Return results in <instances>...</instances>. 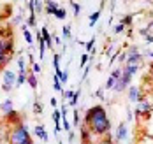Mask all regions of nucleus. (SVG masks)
<instances>
[{
    "instance_id": "de8ad7c7",
    "label": "nucleus",
    "mask_w": 153,
    "mask_h": 144,
    "mask_svg": "<svg viewBox=\"0 0 153 144\" xmlns=\"http://www.w3.org/2000/svg\"><path fill=\"white\" fill-rule=\"evenodd\" d=\"M23 144H33V141H32V139H28L27 143H23Z\"/></svg>"
},
{
    "instance_id": "5701e85b",
    "label": "nucleus",
    "mask_w": 153,
    "mask_h": 144,
    "mask_svg": "<svg viewBox=\"0 0 153 144\" xmlns=\"http://www.w3.org/2000/svg\"><path fill=\"white\" fill-rule=\"evenodd\" d=\"M65 16H67V11H65L63 7H58V11L55 13V18H56V19H65Z\"/></svg>"
},
{
    "instance_id": "aec40b11",
    "label": "nucleus",
    "mask_w": 153,
    "mask_h": 144,
    "mask_svg": "<svg viewBox=\"0 0 153 144\" xmlns=\"http://www.w3.org/2000/svg\"><path fill=\"white\" fill-rule=\"evenodd\" d=\"M25 25H27L28 28L37 25V19H35V13H30V16H28V19H27V23H25Z\"/></svg>"
},
{
    "instance_id": "2eb2a0df",
    "label": "nucleus",
    "mask_w": 153,
    "mask_h": 144,
    "mask_svg": "<svg viewBox=\"0 0 153 144\" xmlns=\"http://www.w3.org/2000/svg\"><path fill=\"white\" fill-rule=\"evenodd\" d=\"M137 97H139V88L137 86H130L128 88V100L130 102H137Z\"/></svg>"
},
{
    "instance_id": "b1692460",
    "label": "nucleus",
    "mask_w": 153,
    "mask_h": 144,
    "mask_svg": "<svg viewBox=\"0 0 153 144\" xmlns=\"http://www.w3.org/2000/svg\"><path fill=\"white\" fill-rule=\"evenodd\" d=\"M23 83H27V74H18V79H16V86L14 88H19Z\"/></svg>"
},
{
    "instance_id": "a211bd4d",
    "label": "nucleus",
    "mask_w": 153,
    "mask_h": 144,
    "mask_svg": "<svg viewBox=\"0 0 153 144\" xmlns=\"http://www.w3.org/2000/svg\"><path fill=\"white\" fill-rule=\"evenodd\" d=\"M18 67H19V72L18 74H27V62H25V58H18Z\"/></svg>"
},
{
    "instance_id": "cd10ccee",
    "label": "nucleus",
    "mask_w": 153,
    "mask_h": 144,
    "mask_svg": "<svg viewBox=\"0 0 153 144\" xmlns=\"http://www.w3.org/2000/svg\"><path fill=\"white\" fill-rule=\"evenodd\" d=\"M62 97H63V100H71L74 97V90H63Z\"/></svg>"
},
{
    "instance_id": "4c0bfd02",
    "label": "nucleus",
    "mask_w": 153,
    "mask_h": 144,
    "mask_svg": "<svg viewBox=\"0 0 153 144\" xmlns=\"http://www.w3.org/2000/svg\"><path fill=\"white\" fill-rule=\"evenodd\" d=\"M123 30H125V27H123L122 23H118V25L114 27V33H122Z\"/></svg>"
},
{
    "instance_id": "1a4fd4ad",
    "label": "nucleus",
    "mask_w": 153,
    "mask_h": 144,
    "mask_svg": "<svg viewBox=\"0 0 153 144\" xmlns=\"http://www.w3.org/2000/svg\"><path fill=\"white\" fill-rule=\"evenodd\" d=\"M0 111L4 112V114H7V112L14 111V104H13V100H11V98H7V100H4V102L0 104Z\"/></svg>"
},
{
    "instance_id": "c9c22d12",
    "label": "nucleus",
    "mask_w": 153,
    "mask_h": 144,
    "mask_svg": "<svg viewBox=\"0 0 153 144\" xmlns=\"http://www.w3.org/2000/svg\"><path fill=\"white\" fill-rule=\"evenodd\" d=\"M69 79V70H62V76H60V83H65Z\"/></svg>"
},
{
    "instance_id": "412c9836",
    "label": "nucleus",
    "mask_w": 153,
    "mask_h": 144,
    "mask_svg": "<svg viewBox=\"0 0 153 144\" xmlns=\"http://www.w3.org/2000/svg\"><path fill=\"white\" fill-rule=\"evenodd\" d=\"M100 13H102V11L99 9V11H95V13H93L92 16H90V27H95V23H97V19L100 18Z\"/></svg>"
},
{
    "instance_id": "20e7f679",
    "label": "nucleus",
    "mask_w": 153,
    "mask_h": 144,
    "mask_svg": "<svg viewBox=\"0 0 153 144\" xmlns=\"http://www.w3.org/2000/svg\"><path fill=\"white\" fill-rule=\"evenodd\" d=\"M130 81H132V74L125 72V70L122 69V78H120V81L114 84V92H116V93H122L123 90L130 84Z\"/></svg>"
},
{
    "instance_id": "f03ea898",
    "label": "nucleus",
    "mask_w": 153,
    "mask_h": 144,
    "mask_svg": "<svg viewBox=\"0 0 153 144\" xmlns=\"http://www.w3.org/2000/svg\"><path fill=\"white\" fill-rule=\"evenodd\" d=\"M30 139V132L28 128L25 127V123H19L9 130V135H7V143L9 144H23Z\"/></svg>"
},
{
    "instance_id": "bb28decb",
    "label": "nucleus",
    "mask_w": 153,
    "mask_h": 144,
    "mask_svg": "<svg viewBox=\"0 0 153 144\" xmlns=\"http://www.w3.org/2000/svg\"><path fill=\"white\" fill-rule=\"evenodd\" d=\"M62 32H63V37H65V39H72V33H71V27H69V25H63Z\"/></svg>"
},
{
    "instance_id": "49530a36",
    "label": "nucleus",
    "mask_w": 153,
    "mask_h": 144,
    "mask_svg": "<svg viewBox=\"0 0 153 144\" xmlns=\"http://www.w3.org/2000/svg\"><path fill=\"white\" fill-rule=\"evenodd\" d=\"M146 42H153V35H146Z\"/></svg>"
},
{
    "instance_id": "f8f14e48",
    "label": "nucleus",
    "mask_w": 153,
    "mask_h": 144,
    "mask_svg": "<svg viewBox=\"0 0 153 144\" xmlns=\"http://www.w3.org/2000/svg\"><path fill=\"white\" fill-rule=\"evenodd\" d=\"M141 62H143V55L141 53L132 55V56H127V65H137V67H141Z\"/></svg>"
},
{
    "instance_id": "79ce46f5",
    "label": "nucleus",
    "mask_w": 153,
    "mask_h": 144,
    "mask_svg": "<svg viewBox=\"0 0 153 144\" xmlns=\"http://www.w3.org/2000/svg\"><path fill=\"white\" fill-rule=\"evenodd\" d=\"M21 19H23V18H21V14H18V16L13 19V23H14V25H21Z\"/></svg>"
},
{
    "instance_id": "c03bdc74",
    "label": "nucleus",
    "mask_w": 153,
    "mask_h": 144,
    "mask_svg": "<svg viewBox=\"0 0 153 144\" xmlns=\"http://www.w3.org/2000/svg\"><path fill=\"white\" fill-rule=\"evenodd\" d=\"M67 139H69V143H71V141H72V139H74V132H72V130H71V132H69V134H67Z\"/></svg>"
},
{
    "instance_id": "7ed1b4c3",
    "label": "nucleus",
    "mask_w": 153,
    "mask_h": 144,
    "mask_svg": "<svg viewBox=\"0 0 153 144\" xmlns=\"http://www.w3.org/2000/svg\"><path fill=\"white\" fill-rule=\"evenodd\" d=\"M16 79H18V74L11 72V70H5L4 72V83H2V92H11L16 86Z\"/></svg>"
},
{
    "instance_id": "6ab92c4d",
    "label": "nucleus",
    "mask_w": 153,
    "mask_h": 144,
    "mask_svg": "<svg viewBox=\"0 0 153 144\" xmlns=\"http://www.w3.org/2000/svg\"><path fill=\"white\" fill-rule=\"evenodd\" d=\"M79 93H81V92H79V90H76V92H74V97L69 100V104H67V106H71V107H76V106H77V100H79Z\"/></svg>"
},
{
    "instance_id": "72a5a7b5",
    "label": "nucleus",
    "mask_w": 153,
    "mask_h": 144,
    "mask_svg": "<svg viewBox=\"0 0 153 144\" xmlns=\"http://www.w3.org/2000/svg\"><path fill=\"white\" fill-rule=\"evenodd\" d=\"M137 53H139L137 46H130V48H128V53H127V56H132V55H137Z\"/></svg>"
},
{
    "instance_id": "a19ab883",
    "label": "nucleus",
    "mask_w": 153,
    "mask_h": 144,
    "mask_svg": "<svg viewBox=\"0 0 153 144\" xmlns=\"http://www.w3.org/2000/svg\"><path fill=\"white\" fill-rule=\"evenodd\" d=\"M99 144H113V141H111V137H109V135H106V137H104Z\"/></svg>"
},
{
    "instance_id": "f704fd0d",
    "label": "nucleus",
    "mask_w": 153,
    "mask_h": 144,
    "mask_svg": "<svg viewBox=\"0 0 153 144\" xmlns=\"http://www.w3.org/2000/svg\"><path fill=\"white\" fill-rule=\"evenodd\" d=\"M41 70H42V67H41L39 64H33V65H32V72H33L35 76H37V74H39Z\"/></svg>"
},
{
    "instance_id": "ddd939ff",
    "label": "nucleus",
    "mask_w": 153,
    "mask_h": 144,
    "mask_svg": "<svg viewBox=\"0 0 153 144\" xmlns=\"http://www.w3.org/2000/svg\"><path fill=\"white\" fill-rule=\"evenodd\" d=\"M33 132L37 134V137H41V139L48 144V134H46V128H44V125H37V127L33 128Z\"/></svg>"
},
{
    "instance_id": "2f4dec72",
    "label": "nucleus",
    "mask_w": 153,
    "mask_h": 144,
    "mask_svg": "<svg viewBox=\"0 0 153 144\" xmlns=\"http://www.w3.org/2000/svg\"><path fill=\"white\" fill-rule=\"evenodd\" d=\"M42 11H44V2L35 0V13H42Z\"/></svg>"
},
{
    "instance_id": "a878e982",
    "label": "nucleus",
    "mask_w": 153,
    "mask_h": 144,
    "mask_svg": "<svg viewBox=\"0 0 153 144\" xmlns=\"http://www.w3.org/2000/svg\"><path fill=\"white\" fill-rule=\"evenodd\" d=\"M62 128L67 130V132H71V121L67 120V116H62Z\"/></svg>"
},
{
    "instance_id": "39448f33",
    "label": "nucleus",
    "mask_w": 153,
    "mask_h": 144,
    "mask_svg": "<svg viewBox=\"0 0 153 144\" xmlns=\"http://www.w3.org/2000/svg\"><path fill=\"white\" fill-rule=\"evenodd\" d=\"M120 78H122V69H114V70L111 72V76L107 78L106 88H104V90H111V88H114V84L120 81Z\"/></svg>"
},
{
    "instance_id": "423d86ee",
    "label": "nucleus",
    "mask_w": 153,
    "mask_h": 144,
    "mask_svg": "<svg viewBox=\"0 0 153 144\" xmlns=\"http://www.w3.org/2000/svg\"><path fill=\"white\" fill-rule=\"evenodd\" d=\"M152 111H153V106L150 104V102L143 100V102H139L137 109H136V114H137V116H141V114H146V116H148Z\"/></svg>"
},
{
    "instance_id": "9d476101",
    "label": "nucleus",
    "mask_w": 153,
    "mask_h": 144,
    "mask_svg": "<svg viewBox=\"0 0 153 144\" xmlns=\"http://www.w3.org/2000/svg\"><path fill=\"white\" fill-rule=\"evenodd\" d=\"M56 11H58V4L56 2H44V13L46 14H53L55 16Z\"/></svg>"
},
{
    "instance_id": "ea45409f",
    "label": "nucleus",
    "mask_w": 153,
    "mask_h": 144,
    "mask_svg": "<svg viewBox=\"0 0 153 144\" xmlns=\"http://www.w3.org/2000/svg\"><path fill=\"white\" fill-rule=\"evenodd\" d=\"M95 97H99V98H104V88H99V90L95 92Z\"/></svg>"
},
{
    "instance_id": "a18cd8bd",
    "label": "nucleus",
    "mask_w": 153,
    "mask_h": 144,
    "mask_svg": "<svg viewBox=\"0 0 153 144\" xmlns=\"http://www.w3.org/2000/svg\"><path fill=\"white\" fill-rule=\"evenodd\" d=\"M127 120H128V121L132 120V111H130V109H127Z\"/></svg>"
},
{
    "instance_id": "8fccbe9b",
    "label": "nucleus",
    "mask_w": 153,
    "mask_h": 144,
    "mask_svg": "<svg viewBox=\"0 0 153 144\" xmlns=\"http://www.w3.org/2000/svg\"><path fill=\"white\" fill-rule=\"evenodd\" d=\"M152 69H153V64H152Z\"/></svg>"
},
{
    "instance_id": "4468645a",
    "label": "nucleus",
    "mask_w": 153,
    "mask_h": 144,
    "mask_svg": "<svg viewBox=\"0 0 153 144\" xmlns=\"http://www.w3.org/2000/svg\"><path fill=\"white\" fill-rule=\"evenodd\" d=\"M27 83L30 84L32 90H35V88L39 86V79H37V76H35L33 72H28V74H27Z\"/></svg>"
},
{
    "instance_id": "7c9ffc66",
    "label": "nucleus",
    "mask_w": 153,
    "mask_h": 144,
    "mask_svg": "<svg viewBox=\"0 0 153 144\" xmlns=\"http://www.w3.org/2000/svg\"><path fill=\"white\" fill-rule=\"evenodd\" d=\"M71 5H72L74 16H77V14H79V11H81V4H77V2H71Z\"/></svg>"
},
{
    "instance_id": "dca6fc26",
    "label": "nucleus",
    "mask_w": 153,
    "mask_h": 144,
    "mask_svg": "<svg viewBox=\"0 0 153 144\" xmlns=\"http://www.w3.org/2000/svg\"><path fill=\"white\" fill-rule=\"evenodd\" d=\"M21 30H23V37H25V41L28 42V46H30L32 42H33V35H32V32L28 30V27L27 25H21Z\"/></svg>"
},
{
    "instance_id": "09e8293b",
    "label": "nucleus",
    "mask_w": 153,
    "mask_h": 144,
    "mask_svg": "<svg viewBox=\"0 0 153 144\" xmlns=\"http://www.w3.org/2000/svg\"><path fill=\"white\" fill-rule=\"evenodd\" d=\"M58 144H63V143H62V141H58Z\"/></svg>"
},
{
    "instance_id": "473e14b6",
    "label": "nucleus",
    "mask_w": 153,
    "mask_h": 144,
    "mask_svg": "<svg viewBox=\"0 0 153 144\" xmlns=\"http://www.w3.org/2000/svg\"><path fill=\"white\" fill-rule=\"evenodd\" d=\"M25 5L28 7V11H30V13H35V0H28Z\"/></svg>"
},
{
    "instance_id": "6e6552de",
    "label": "nucleus",
    "mask_w": 153,
    "mask_h": 144,
    "mask_svg": "<svg viewBox=\"0 0 153 144\" xmlns=\"http://www.w3.org/2000/svg\"><path fill=\"white\" fill-rule=\"evenodd\" d=\"M41 35H42V41H44L46 48H53V39H51V33L48 32L46 27H42V30H41Z\"/></svg>"
},
{
    "instance_id": "e433bc0d",
    "label": "nucleus",
    "mask_w": 153,
    "mask_h": 144,
    "mask_svg": "<svg viewBox=\"0 0 153 144\" xmlns=\"http://www.w3.org/2000/svg\"><path fill=\"white\" fill-rule=\"evenodd\" d=\"M51 39H53V44H62V39L58 37V35H56V32L51 35Z\"/></svg>"
},
{
    "instance_id": "58836bf2",
    "label": "nucleus",
    "mask_w": 153,
    "mask_h": 144,
    "mask_svg": "<svg viewBox=\"0 0 153 144\" xmlns=\"http://www.w3.org/2000/svg\"><path fill=\"white\" fill-rule=\"evenodd\" d=\"M81 123V118H79V111H74V125Z\"/></svg>"
},
{
    "instance_id": "c85d7f7f",
    "label": "nucleus",
    "mask_w": 153,
    "mask_h": 144,
    "mask_svg": "<svg viewBox=\"0 0 153 144\" xmlns=\"http://www.w3.org/2000/svg\"><path fill=\"white\" fill-rule=\"evenodd\" d=\"M132 18H134L132 14H128V16H123V18H122V25H123V27H127V25H132Z\"/></svg>"
},
{
    "instance_id": "9b49d317",
    "label": "nucleus",
    "mask_w": 153,
    "mask_h": 144,
    "mask_svg": "<svg viewBox=\"0 0 153 144\" xmlns=\"http://www.w3.org/2000/svg\"><path fill=\"white\" fill-rule=\"evenodd\" d=\"M53 67H55V76H62V69H60V53H56L55 51V55H53Z\"/></svg>"
},
{
    "instance_id": "f257e3e1",
    "label": "nucleus",
    "mask_w": 153,
    "mask_h": 144,
    "mask_svg": "<svg viewBox=\"0 0 153 144\" xmlns=\"http://www.w3.org/2000/svg\"><path fill=\"white\" fill-rule=\"evenodd\" d=\"M85 127L95 135H107L111 128V121L102 106H93L85 112Z\"/></svg>"
},
{
    "instance_id": "37998d69",
    "label": "nucleus",
    "mask_w": 153,
    "mask_h": 144,
    "mask_svg": "<svg viewBox=\"0 0 153 144\" xmlns=\"http://www.w3.org/2000/svg\"><path fill=\"white\" fill-rule=\"evenodd\" d=\"M49 104H51V106H53L55 109H56V106H58V102H56V98H55V97H53V98L49 100Z\"/></svg>"
},
{
    "instance_id": "393cba45",
    "label": "nucleus",
    "mask_w": 153,
    "mask_h": 144,
    "mask_svg": "<svg viewBox=\"0 0 153 144\" xmlns=\"http://www.w3.org/2000/svg\"><path fill=\"white\" fill-rule=\"evenodd\" d=\"M88 62H90V55H88V53H83V55H81V64L79 65L85 69V67L88 65Z\"/></svg>"
},
{
    "instance_id": "c756f323",
    "label": "nucleus",
    "mask_w": 153,
    "mask_h": 144,
    "mask_svg": "<svg viewBox=\"0 0 153 144\" xmlns=\"http://www.w3.org/2000/svg\"><path fill=\"white\" fill-rule=\"evenodd\" d=\"M33 112H35V114H41V112H42V106H41V102H39V100H35V102H33Z\"/></svg>"
},
{
    "instance_id": "f3484780",
    "label": "nucleus",
    "mask_w": 153,
    "mask_h": 144,
    "mask_svg": "<svg viewBox=\"0 0 153 144\" xmlns=\"http://www.w3.org/2000/svg\"><path fill=\"white\" fill-rule=\"evenodd\" d=\"M53 90L56 93H63V88H62V83H60V78L58 76H53Z\"/></svg>"
},
{
    "instance_id": "4be33fe9",
    "label": "nucleus",
    "mask_w": 153,
    "mask_h": 144,
    "mask_svg": "<svg viewBox=\"0 0 153 144\" xmlns=\"http://www.w3.org/2000/svg\"><path fill=\"white\" fill-rule=\"evenodd\" d=\"M93 46H95V37H92V39L85 44V51H86V53H93Z\"/></svg>"
},
{
    "instance_id": "0eeeda50",
    "label": "nucleus",
    "mask_w": 153,
    "mask_h": 144,
    "mask_svg": "<svg viewBox=\"0 0 153 144\" xmlns=\"http://www.w3.org/2000/svg\"><path fill=\"white\" fill-rule=\"evenodd\" d=\"M125 137H127V123H120L116 132V143H122Z\"/></svg>"
}]
</instances>
